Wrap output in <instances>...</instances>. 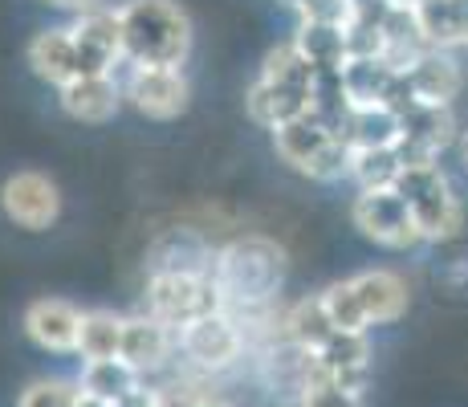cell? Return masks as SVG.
<instances>
[{"label": "cell", "instance_id": "obj_18", "mask_svg": "<svg viewBox=\"0 0 468 407\" xmlns=\"http://www.w3.org/2000/svg\"><path fill=\"white\" fill-rule=\"evenodd\" d=\"M171 355H179V342H176V330H171V326L151 318L147 310L122 318V359H127L143 379L164 370L171 363Z\"/></svg>", "mask_w": 468, "mask_h": 407}, {"label": "cell", "instance_id": "obj_14", "mask_svg": "<svg viewBox=\"0 0 468 407\" xmlns=\"http://www.w3.org/2000/svg\"><path fill=\"white\" fill-rule=\"evenodd\" d=\"M82 314L66 297H37L25 305L21 330L45 355H78V330H82Z\"/></svg>", "mask_w": 468, "mask_h": 407}, {"label": "cell", "instance_id": "obj_5", "mask_svg": "<svg viewBox=\"0 0 468 407\" xmlns=\"http://www.w3.org/2000/svg\"><path fill=\"white\" fill-rule=\"evenodd\" d=\"M395 187L416 216L424 244H448L464 232V204L440 163H408Z\"/></svg>", "mask_w": 468, "mask_h": 407}, {"label": "cell", "instance_id": "obj_3", "mask_svg": "<svg viewBox=\"0 0 468 407\" xmlns=\"http://www.w3.org/2000/svg\"><path fill=\"white\" fill-rule=\"evenodd\" d=\"M314 86H318V70L310 66V58L298 45L285 41L269 49L261 61V74L245 94V114L257 126L273 131V126L314 111Z\"/></svg>", "mask_w": 468, "mask_h": 407}, {"label": "cell", "instance_id": "obj_32", "mask_svg": "<svg viewBox=\"0 0 468 407\" xmlns=\"http://www.w3.org/2000/svg\"><path fill=\"white\" fill-rule=\"evenodd\" d=\"M114 407H159V391H155V387H147V383H139L134 391L122 395Z\"/></svg>", "mask_w": 468, "mask_h": 407}, {"label": "cell", "instance_id": "obj_28", "mask_svg": "<svg viewBox=\"0 0 468 407\" xmlns=\"http://www.w3.org/2000/svg\"><path fill=\"white\" fill-rule=\"evenodd\" d=\"M322 305H326V318L335 330H346V334H367L371 330V318H367L363 302L355 294V282L342 277V282H330L322 289Z\"/></svg>", "mask_w": 468, "mask_h": 407}, {"label": "cell", "instance_id": "obj_17", "mask_svg": "<svg viewBox=\"0 0 468 407\" xmlns=\"http://www.w3.org/2000/svg\"><path fill=\"white\" fill-rule=\"evenodd\" d=\"M216 249L220 244L208 241L204 229H164L147 249V273H212L216 265Z\"/></svg>", "mask_w": 468, "mask_h": 407}, {"label": "cell", "instance_id": "obj_20", "mask_svg": "<svg viewBox=\"0 0 468 407\" xmlns=\"http://www.w3.org/2000/svg\"><path fill=\"white\" fill-rule=\"evenodd\" d=\"M350 282H355V294H358V302H363L371 326H391V322H399L403 314H408L411 289H408V282H403L399 273H395V269L375 265V269L355 273Z\"/></svg>", "mask_w": 468, "mask_h": 407}, {"label": "cell", "instance_id": "obj_24", "mask_svg": "<svg viewBox=\"0 0 468 407\" xmlns=\"http://www.w3.org/2000/svg\"><path fill=\"white\" fill-rule=\"evenodd\" d=\"M78 359H82V363L122 359V314L86 310L82 314V330H78Z\"/></svg>", "mask_w": 468, "mask_h": 407}, {"label": "cell", "instance_id": "obj_13", "mask_svg": "<svg viewBox=\"0 0 468 407\" xmlns=\"http://www.w3.org/2000/svg\"><path fill=\"white\" fill-rule=\"evenodd\" d=\"M461 139L452 106H403L399 111V155L403 163H440Z\"/></svg>", "mask_w": 468, "mask_h": 407}, {"label": "cell", "instance_id": "obj_23", "mask_svg": "<svg viewBox=\"0 0 468 407\" xmlns=\"http://www.w3.org/2000/svg\"><path fill=\"white\" fill-rule=\"evenodd\" d=\"M293 45L310 58L314 70H342L350 58L346 25H335V21H298Z\"/></svg>", "mask_w": 468, "mask_h": 407}, {"label": "cell", "instance_id": "obj_9", "mask_svg": "<svg viewBox=\"0 0 468 407\" xmlns=\"http://www.w3.org/2000/svg\"><path fill=\"white\" fill-rule=\"evenodd\" d=\"M122 102L151 123H171L192 102V81L171 66H122Z\"/></svg>", "mask_w": 468, "mask_h": 407}, {"label": "cell", "instance_id": "obj_19", "mask_svg": "<svg viewBox=\"0 0 468 407\" xmlns=\"http://www.w3.org/2000/svg\"><path fill=\"white\" fill-rule=\"evenodd\" d=\"M335 131L350 151L395 147L399 143V111L391 102H350L335 123Z\"/></svg>", "mask_w": 468, "mask_h": 407}, {"label": "cell", "instance_id": "obj_35", "mask_svg": "<svg viewBox=\"0 0 468 407\" xmlns=\"http://www.w3.org/2000/svg\"><path fill=\"white\" fill-rule=\"evenodd\" d=\"M204 407H232V403H224L220 395H208V403H204Z\"/></svg>", "mask_w": 468, "mask_h": 407}, {"label": "cell", "instance_id": "obj_11", "mask_svg": "<svg viewBox=\"0 0 468 407\" xmlns=\"http://www.w3.org/2000/svg\"><path fill=\"white\" fill-rule=\"evenodd\" d=\"M456 94H461V70L448 58V49H424L416 61L399 70L395 111H403V106H452Z\"/></svg>", "mask_w": 468, "mask_h": 407}, {"label": "cell", "instance_id": "obj_2", "mask_svg": "<svg viewBox=\"0 0 468 407\" xmlns=\"http://www.w3.org/2000/svg\"><path fill=\"white\" fill-rule=\"evenodd\" d=\"M122 61L127 66H171L184 70L192 58L196 29L179 0H122Z\"/></svg>", "mask_w": 468, "mask_h": 407}, {"label": "cell", "instance_id": "obj_22", "mask_svg": "<svg viewBox=\"0 0 468 407\" xmlns=\"http://www.w3.org/2000/svg\"><path fill=\"white\" fill-rule=\"evenodd\" d=\"M416 16L431 49L468 45V0H420Z\"/></svg>", "mask_w": 468, "mask_h": 407}, {"label": "cell", "instance_id": "obj_26", "mask_svg": "<svg viewBox=\"0 0 468 407\" xmlns=\"http://www.w3.org/2000/svg\"><path fill=\"white\" fill-rule=\"evenodd\" d=\"M143 383V375L134 370L127 359H98V363H82V375H78V387L90 395H102V400L119 403L127 391Z\"/></svg>", "mask_w": 468, "mask_h": 407}, {"label": "cell", "instance_id": "obj_29", "mask_svg": "<svg viewBox=\"0 0 468 407\" xmlns=\"http://www.w3.org/2000/svg\"><path fill=\"white\" fill-rule=\"evenodd\" d=\"M78 379H61V375H45V379H33L29 387L21 391L16 407H78Z\"/></svg>", "mask_w": 468, "mask_h": 407}, {"label": "cell", "instance_id": "obj_16", "mask_svg": "<svg viewBox=\"0 0 468 407\" xmlns=\"http://www.w3.org/2000/svg\"><path fill=\"white\" fill-rule=\"evenodd\" d=\"M25 61L37 74L45 86H66V81L82 78V58H78V41L69 25H49V29H37L25 45Z\"/></svg>", "mask_w": 468, "mask_h": 407}, {"label": "cell", "instance_id": "obj_4", "mask_svg": "<svg viewBox=\"0 0 468 407\" xmlns=\"http://www.w3.org/2000/svg\"><path fill=\"white\" fill-rule=\"evenodd\" d=\"M273 151L282 163H290L298 176H310L318 184L350 179V147L338 139V131L322 114H298V119L273 126Z\"/></svg>", "mask_w": 468, "mask_h": 407}, {"label": "cell", "instance_id": "obj_8", "mask_svg": "<svg viewBox=\"0 0 468 407\" xmlns=\"http://www.w3.org/2000/svg\"><path fill=\"white\" fill-rule=\"evenodd\" d=\"M176 342H179L184 363L196 367L200 375H224V370L237 367L249 350L245 326H240L237 314H229V310H216L208 318L184 326V330L176 334Z\"/></svg>", "mask_w": 468, "mask_h": 407}, {"label": "cell", "instance_id": "obj_7", "mask_svg": "<svg viewBox=\"0 0 468 407\" xmlns=\"http://www.w3.org/2000/svg\"><path fill=\"white\" fill-rule=\"evenodd\" d=\"M350 224L358 229V237L391 252H408L424 244V232H420L399 187H358L355 200H350Z\"/></svg>", "mask_w": 468, "mask_h": 407}, {"label": "cell", "instance_id": "obj_10", "mask_svg": "<svg viewBox=\"0 0 468 407\" xmlns=\"http://www.w3.org/2000/svg\"><path fill=\"white\" fill-rule=\"evenodd\" d=\"M61 187L49 171L21 167L0 184V212L21 232H49L61 220Z\"/></svg>", "mask_w": 468, "mask_h": 407}, {"label": "cell", "instance_id": "obj_12", "mask_svg": "<svg viewBox=\"0 0 468 407\" xmlns=\"http://www.w3.org/2000/svg\"><path fill=\"white\" fill-rule=\"evenodd\" d=\"M78 41V58H82L86 74H119L122 61V25H119V5H94L74 13L69 21Z\"/></svg>", "mask_w": 468, "mask_h": 407}, {"label": "cell", "instance_id": "obj_6", "mask_svg": "<svg viewBox=\"0 0 468 407\" xmlns=\"http://www.w3.org/2000/svg\"><path fill=\"white\" fill-rule=\"evenodd\" d=\"M143 310L179 334L184 326L224 310V294L212 273H179V269H167V273H147Z\"/></svg>", "mask_w": 468, "mask_h": 407}, {"label": "cell", "instance_id": "obj_30", "mask_svg": "<svg viewBox=\"0 0 468 407\" xmlns=\"http://www.w3.org/2000/svg\"><path fill=\"white\" fill-rule=\"evenodd\" d=\"M298 407H363V391H350V387L335 383L330 375L314 370V379L305 383Z\"/></svg>", "mask_w": 468, "mask_h": 407}, {"label": "cell", "instance_id": "obj_21", "mask_svg": "<svg viewBox=\"0 0 468 407\" xmlns=\"http://www.w3.org/2000/svg\"><path fill=\"white\" fill-rule=\"evenodd\" d=\"M318 370L330 375L335 383L350 387V391H367V379H371V347H367V334H346L335 330L318 350Z\"/></svg>", "mask_w": 468, "mask_h": 407}, {"label": "cell", "instance_id": "obj_31", "mask_svg": "<svg viewBox=\"0 0 468 407\" xmlns=\"http://www.w3.org/2000/svg\"><path fill=\"white\" fill-rule=\"evenodd\" d=\"M159 391V407H204L208 403V391L196 383H187V379H179V383H164L155 387Z\"/></svg>", "mask_w": 468, "mask_h": 407}, {"label": "cell", "instance_id": "obj_34", "mask_svg": "<svg viewBox=\"0 0 468 407\" xmlns=\"http://www.w3.org/2000/svg\"><path fill=\"white\" fill-rule=\"evenodd\" d=\"M78 407H114V403H111V400H102V395L82 391V395H78Z\"/></svg>", "mask_w": 468, "mask_h": 407}, {"label": "cell", "instance_id": "obj_1", "mask_svg": "<svg viewBox=\"0 0 468 407\" xmlns=\"http://www.w3.org/2000/svg\"><path fill=\"white\" fill-rule=\"evenodd\" d=\"M285 273H290V252L273 237H261V232L232 237L229 244L216 249L212 277L224 294V310L237 314V318L273 310L277 294L285 285Z\"/></svg>", "mask_w": 468, "mask_h": 407}, {"label": "cell", "instance_id": "obj_15", "mask_svg": "<svg viewBox=\"0 0 468 407\" xmlns=\"http://www.w3.org/2000/svg\"><path fill=\"white\" fill-rule=\"evenodd\" d=\"M58 106L74 123L102 126L122 111V78L119 74H82L66 86H58Z\"/></svg>", "mask_w": 468, "mask_h": 407}, {"label": "cell", "instance_id": "obj_25", "mask_svg": "<svg viewBox=\"0 0 468 407\" xmlns=\"http://www.w3.org/2000/svg\"><path fill=\"white\" fill-rule=\"evenodd\" d=\"M282 334L293 342H302V347L318 350L322 342L335 334V326L326 318V305H322V294H310V297H298V302H290L282 310Z\"/></svg>", "mask_w": 468, "mask_h": 407}, {"label": "cell", "instance_id": "obj_27", "mask_svg": "<svg viewBox=\"0 0 468 407\" xmlns=\"http://www.w3.org/2000/svg\"><path fill=\"white\" fill-rule=\"evenodd\" d=\"M403 167H408V163L399 155V143H395V147L350 151V179H355L358 187H395Z\"/></svg>", "mask_w": 468, "mask_h": 407}, {"label": "cell", "instance_id": "obj_33", "mask_svg": "<svg viewBox=\"0 0 468 407\" xmlns=\"http://www.w3.org/2000/svg\"><path fill=\"white\" fill-rule=\"evenodd\" d=\"M41 5L58 8V13H82V8H94V5H102V0H41Z\"/></svg>", "mask_w": 468, "mask_h": 407}]
</instances>
